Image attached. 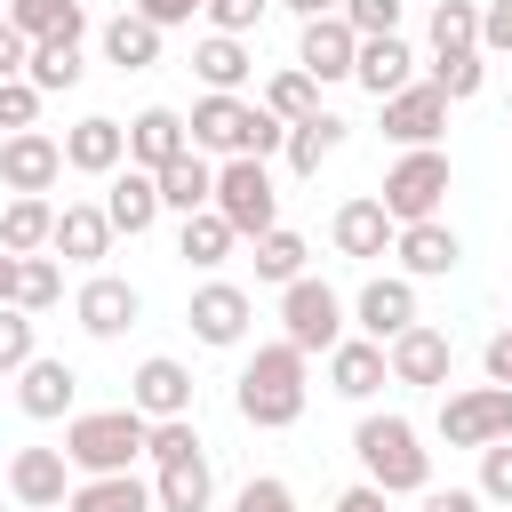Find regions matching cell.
Segmentation results:
<instances>
[{"mask_svg": "<svg viewBox=\"0 0 512 512\" xmlns=\"http://www.w3.org/2000/svg\"><path fill=\"white\" fill-rule=\"evenodd\" d=\"M192 72H200V88H208V96H240V80L256 72V56H248V40L208 32V40L192 48Z\"/></svg>", "mask_w": 512, "mask_h": 512, "instance_id": "obj_29", "label": "cell"}, {"mask_svg": "<svg viewBox=\"0 0 512 512\" xmlns=\"http://www.w3.org/2000/svg\"><path fill=\"white\" fill-rule=\"evenodd\" d=\"M344 128H352V120H336V112H312V120H296V128H288V152H280V160H288L296 176H320V160L344 144Z\"/></svg>", "mask_w": 512, "mask_h": 512, "instance_id": "obj_35", "label": "cell"}, {"mask_svg": "<svg viewBox=\"0 0 512 512\" xmlns=\"http://www.w3.org/2000/svg\"><path fill=\"white\" fill-rule=\"evenodd\" d=\"M40 128V88L32 80H0V136H24Z\"/></svg>", "mask_w": 512, "mask_h": 512, "instance_id": "obj_45", "label": "cell"}, {"mask_svg": "<svg viewBox=\"0 0 512 512\" xmlns=\"http://www.w3.org/2000/svg\"><path fill=\"white\" fill-rule=\"evenodd\" d=\"M384 360H392V384L440 392V384H448V368H456V336H448V328H432V320H416L408 336H392V344H384Z\"/></svg>", "mask_w": 512, "mask_h": 512, "instance_id": "obj_13", "label": "cell"}, {"mask_svg": "<svg viewBox=\"0 0 512 512\" xmlns=\"http://www.w3.org/2000/svg\"><path fill=\"white\" fill-rule=\"evenodd\" d=\"M424 512H488L480 488H424Z\"/></svg>", "mask_w": 512, "mask_h": 512, "instance_id": "obj_52", "label": "cell"}, {"mask_svg": "<svg viewBox=\"0 0 512 512\" xmlns=\"http://www.w3.org/2000/svg\"><path fill=\"white\" fill-rule=\"evenodd\" d=\"M0 248H8V256H48V248H56V200L16 192V200L0 208Z\"/></svg>", "mask_w": 512, "mask_h": 512, "instance_id": "obj_27", "label": "cell"}, {"mask_svg": "<svg viewBox=\"0 0 512 512\" xmlns=\"http://www.w3.org/2000/svg\"><path fill=\"white\" fill-rule=\"evenodd\" d=\"M424 80H432L448 104H464V96H480V88H488V56H480V48H464V56H432V72H424Z\"/></svg>", "mask_w": 512, "mask_h": 512, "instance_id": "obj_40", "label": "cell"}, {"mask_svg": "<svg viewBox=\"0 0 512 512\" xmlns=\"http://www.w3.org/2000/svg\"><path fill=\"white\" fill-rule=\"evenodd\" d=\"M304 400H312V360H304L288 336H280V344H256V352L240 360V376H232V408H240V424H256V432L296 424Z\"/></svg>", "mask_w": 512, "mask_h": 512, "instance_id": "obj_1", "label": "cell"}, {"mask_svg": "<svg viewBox=\"0 0 512 512\" xmlns=\"http://www.w3.org/2000/svg\"><path fill=\"white\" fill-rule=\"evenodd\" d=\"M24 360H40V344H32V312L0 304V376H16Z\"/></svg>", "mask_w": 512, "mask_h": 512, "instance_id": "obj_43", "label": "cell"}, {"mask_svg": "<svg viewBox=\"0 0 512 512\" xmlns=\"http://www.w3.org/2000/svg\"><path fill=\"white\" fill-rule=\"evenodd\" d=\"M440 128H448V96H440L432 80H416V88L384 96V136H392L400 152H432V144H440Z\"/></svg>", "mask_w": 512, "mask_h": 512, "instance_id": "obj_16", "label": "cell"}, {"mask_svg": "<svg viewBox=\"0 0 512 512\" xmlns=\"http://www.w3.org/2000/svg\"><path fill=\"white\" fill-rule=\"evenodd\" d=\"M232 248H240V232H232V224H224L216 208L184 216V232H176V256H184V264H200V272H216V264H224Z\"/></svg>", "mask_w": 512, "mask_h": 512, "instance_id": "obj_36", "label": "cell"}, {"mask_svg": "<svg viewBox=\"0 0 512 512\" xmlns=\"http://www.w3.org/2000/svg\"><path fill=\"white\" fill-rule=\"evenodd\" d=\"M504 120H512V112H504Z\"/></svg>", "mask_w": 512, "mask_h": 512, "instance_id": "obj_57", "label": "cell"}, {"mask_svg": "<svg viewBox=\"0 0 512 512\" xmlns=\"http://www.w3.org/2000/svg\"><path fill=\"white\" fill-rule=\"evenodd\" d=\"M24 40H88V8L80 0H8L0 8Z\"/></svg>", "mask_w": 512, "mask_h": 512, "instance_id": "obj_31", "label": "cell"}, {"mask_svg": "<svg viewBox=\"0 0 512 512\" xmlns=\"http://www.w3.org/2000/svg\"><path fill=\"white\" fill-rule=\"evenodd\" d=\"M72 488H80V472H72L64 448H16V456H8V496H16L24 512H64Z\"/></svg>", "mask_w": 512, "mask_h": 512, "instance_id": "obj_12", "label": "cell"}, {"mask_svg": "<svg viewBox=\"0 0 512 512\" xmlns=\"http://www.w3.org/2000/svg\"><path fill=\"white\" fill-rule=\"evenodd\" d=\"M184 320H192V336H200V344L232 352V344H248V328H256V296H248L240 280H200V288H192V304H184Z\"/></svg>", "mask_w": 512, "mask_h": 512, "instance_id": "obj_9", "label": "cell"}, {"mask_svg": "<svg viewBox=\"0 0 512 512\" xmlns=\"http://www.w3.org/2000/svg\"><path fill=\"white\" fill-rule=\"evenodd\" d=\"M480 56H512V0L480 8Z\"/></svg>", "mask_w": 512, "mask_h": 512, "instance_id": "obj_49", "label": "cell"}, {"mask_svg": "<svg viewBox=\"0 0 512 512\" xmlns=\"http://www.w3.org/2000/svg\"><path fill=\"white\" fill-rule=\"evenodd\" d=\"M264 8H272V0H208V32H232V40H248V32L264 24Z\"/></svg>", "mask_w": 512, "mask_h": 512, "instance_id": "obj_47", "label": "cell"}, {"mask_svg": "<svg viewBox=\"0 0 512 512\" xmlns=\"http://www.w3.org/2000/svg\"><path fill=\"white\" fill-rule=\"evenodd\" d=\"M328 240H336V256H360V264H368V256H384V248L400 240V224L384 216L376 192H360V200H344V208L328 216Z\"/></svg>", "mask_w": 512, "mask_h": 512, "instance_id": "obj_22", "label": "cell"}, {"mask_svg": "<svg viewBox=\"0 0 512 512\" xmlns=\"http://www.w3.org/2000/svg\"><path fill=\"white\" fill-rule=\"evenodd\" d=\"M392 256H400V272H408V280H448V272L464 264V240H456V232L432 216V224H400Z\"/></svg>", "mask_w": 512, "mask_h": 512, "instance_id": "obj_24", "label": "cell"}, {"mask_svg": "<svg viewBox=\"0 0 512 512\" xmlns=\"http://www.w3.org/2000/svg\"><path fill=\"white\" fill-rule=\"evenodd\" d=\"M216 216H224L240 240H264V232L280 224L272 168H264V160H216Z\"/></svg>", "mask_w": 512, "mask_h": 512, "instance_id": "obj_7", "label": "cell"}, {"mask_svg": "<svg viewBox=\"0 0 512 512\" xmlns=\"http://www.w3.org/2000/svg\"><path fill=\"white\" fill-rule=\"evenodd\" d=\"M192 152V128H184V112L176 104H144L136 120H128V168H176Z\"/></svg>", "mask_w": 512, "mask_h": 512, "instance_id": "obj_18", "label": "cell"}, {"mask_svg": "<svg viewBox=\"0 0 512 512\" xmlns=\"http://www.w3.org/2000/svg\"><path fill=\"white\" fill-rule=\"evenodd\" d=\"M72 400H80V376H72L64 360H48V352H40V360H24V368H16V408H24L32 424H56V416H80Z\"/></svg>", "mask_w": 512, "mask_h": 512, "instance_id": "obj_20", "label": "cell"}, {"mask_svg": "<svg viewBox=\"0 0 512 512\" xmlns=\"http://www.w3.org/2000/svg\"><path fill=\"white\" fill-rule=\"evenodd\" d=\"M352 456H360V480L384 488V496H424L432 488V448L400 408H368L352 424Z\"/></svg>", "mask_w": 512, "mask_h": 512, "instance_id": "obj_2", "label": "cell"}, {"mask_svg": "<svg viewBox=\"0 0 512 512\" xmlns=\"http://www.w3.org/2000/svg\"><path fill=\"white\" fill-rule=\"evenodd\" d=\"M184 128H192V152H208V160H272V152H288V120H272L248 96H200L184 112Z\"/></svg>", "mask_w": 512, "mask_h": 512, "instance_id": "obj_3", "label": "cell"}, {"mask_svg": "<svg viewBox=\"0 0 512 512\" xmlns=\"http://www.w3.org/2000/svg\"><path fill=\"white\" fill-rule=\"evenodd\" d=\"M0 8H8V0H0Z\"/></svg>", "mask_w": 512, "mask_h": 512, "instance_id": "obj_58", "label": "cell"}, {"mask_svg": "<svg viewBox=\"0 0 512 512\" xmlns=\"http://www.w3.org/2000/svg\"><path fill=\"white\" fill-rule=\"evenodd\" d=\"M264 112L296 128V120H312V112H328V104H320V80L288 64V72H272V80H264Z\"/></svg>", "mask_w": 512, "mask_h": 512, "instance_id": "obj_38", "label": "cell"}, {"mask_svg": "<svg viewBox=\"0 0 512 512\" xmlns=\"http://www.w3.org/2000/svg\"><path fill=\"white\" fill-rule=\"evenodd\" d=\"M480 368H488V384H512V328H496V336H488Z\"/></svg>", "mask_w": 512, "mask_h": 512, "instance_id": "obj_53", "label": "cell"}, {"mask_svg": "<svg viewBox=\"0 0 512 512\" xmlns=\"http://www.w3.org/2000/svg\"><path fill=\"white\" fill-rule=\"evenodd\" d=\"M72 320H80L96 344H120V336L144 320V296H136L120 272H88V280H80V296H72Z\"/></svg>", "mask_w": 512, "mask_h": 512, "instance_id": "obj_11", "label": "cell"}, {"mask_svg": "<svg viewBox=\"0 0 512 512\" xmlns=\"http://www.w3.org/2000/svg\"><path fill=\"white\" fill-rule=\"evenodd\" d=\"M64 512H160V504H152V480L112 472V480H80V488L64 496Z\"/></svg>", "mask_w": 512, "mask_h": 512, "instance_id": "obj_33", "label": "cell"}, {"mask_svg": "<svg viewBox=\"0 0 512 512\" xmlns=\"http://www.w3.org/2000/svg\"><path fill=\"white\" fill-rule=\"evenodd\" d=\"M480 496H488V504H512V440L480 448Z\"/></svg>", "mask_w": 512, "mask_h": 512, "instance_id": "obj_48", "label": "cell"}, {"mask_svg": "<svg viewBox=\"0 0 512 512\" xmlns=\"http://www.w3.org/2000/svg\"><path fill=\"white\" fill-rule=\"evenodd\" d=\"M424 312H416V280L408 272H376L360 296H352V336H368V344H392V336H408Z\"/></svg>", "mask_w": 512, "mask_h": 512, "instance_id": "obj_10", "label": "cell"}, {"mask_svg": "<svg viewBox=\"0 0 512 512\" xmlns=\"http://www.w3.org/2000/svg\"><path fill=\"white\" fill-rule=\"evenodd\" d=\"M248 256H256V280H272V288H288V280H304V232H288V224H272L264 240H248Z\"/></svg>", "mask_w": 512, "mask_h": 512, "instance_id": "obj_37", "label": "cell"}, {"mask_svg": "<svg viewBox=\"0 0 512 512\" xmlns=\"http://www.w3.org/2000/svg\"><path fill=\"white\" fill-rule=\"evenodd\" d=\"M144 448H152V416H136L128 400H120V408H80V416H64V456H72L80 480L136 472Z\"/></svg>", "mask_w": 512, "mask_h": 512, "instance_id": "obj_4", "label": "cell"}, {"mask_svg": "<svg viewBox=\"0 0 512 512\" xmlns=\"http://www.w3.org/2000/svg\"><path fill=\"white\" fill-rule=\"evenodd\" d=\"M16 272H24V256H8V248H0V304H16Z\"/></svg>", "mask_w": 512, "mask_h": 512, "instance_id": "obj_56", "label": "cell"}, {"mask_svg": "<svg viewBox=\"0 0 512 512\" xmlns=\"http://www.w3.org/2000/svg\"><path fill=\"white\" fill-rule=\"evenodd\" d=\"M280 8H288V16H296V24H312V16H336V8H344V0H280Z\"/></svg>", "mask_w": 512, "mask_h": 512, "instance_id": "obj_55", "label": "cell"}, {"mask_svg": "<svg viewBox=\"0 0 512 512\" xmlns=\"http://www.w3.org/2000/svg\"><path fill=\"white\" fill-rule=\"evenodd\" d=\"M392 384V360H384V344H368V336H344L336 352H328V392L336 400H376Z\"/></svg>", "mask_w": 512, "mask_h": 512, "instance_id": "obj_25", "label": "cell"}, {"mask_svg": "<svg viewBox=\"0 0 512 512\" xmlns=\"http://www.w3.org/2000/svg\"><path fill=\"white\" fill-rule=\"evenodd\" d=\"M104 216H112V232H152L168 208H160V176L152 168H120V176H104Z\"/></svg>", "mask_w": 512, "mask_h": 512, "instance_id": "obj_23", "label": "cell"}, {"mask_svg": "<svg viewBox=\"0 0 512 512\" xmlns=\"http://www.w3.org/2000/svg\"><path fill=\"white\" fill-rule=\"evenodd\" d=\"M24 64H32V40L0 16V80H24Z\"/></svg>", "mask_w": 512, "mask_h": 512, "instance_id": "obj_51", "label": "cell"}, {"mask_svg": "<svg viewBox=\"0 0 512 512\" xmlns=\"http://www.w3.org/2000/svg\"><path fill=\"white\" fill-rule=\"evenodd\" d=\"M280 336H288L304 360H312V352L328 360V352L352 336V304H344L328 280H312V272H304V280H288V288H280Z\"/></svg>", "mask_w": 512, "mask_h": 512, "instance_id": "obj_5", "label": "cell"}, {"mask_svg": "<svg viewBox=\"0 0 512 512\" xmlns=\"http://www.w3.org/2000/svg\"><path fill=\"white\" fill-rule=\"evenodd\" d=\"M480 48V8L472 0H432V56H464Z\"/></svg>", "mask_w": 512, "mask_h": 512, "instance_id": "obj_39", "label": "cell"}, {"mask_svg": "<svg viewBox=\"0 0 512 512\" xmlns=\"http://www.w3.org/2000/svg\"><path fill=\"white\" fill-rule=\"evenodd\" d=\"M64 168H80V176H120V168H128V128H120L112 112L72 120V128H64Z\"/></svg>", "mask_w": 512, "mask_h": 512, "instance_id": "obj_19", "label": "cell"}, {"mask_svg": "<svg viewBox=\"0 0 512 512\" xmlns=\"http://www.w3.org/2000/svg\"><path fill=\"white\" fill-rule=\"evenodd\" d=\"M352 64H360V32L344 24V8H336V16H312V24L296 32V72H312L320 88H328V80H352Z\"/></svg>", "mask_w": 512, "mask_h": 512, "instance_id": "obj_15", "label": "cell"}, {"mask_svg": "<svg viewBox=\"0 0 512 512\" xmlns=\"http://www.w3.org/2000/svg\"><path fill=\"white\" fill-rule=\"evenodd\" d=\"M448 176H456V168H448L440 144H432V152H400V160L384 168V192H376V200H384L392 224H432L440 200H448Z\"/></svg>", "mask_w": 512, "mask_h": 512, "instance_id": "obj_6", "label": "cell"}, {"mask_svg": "<svg viewBox=\"0 0 512 512\" xmlns=\"http://www.w3.org/2000/svg\"><path fill=\"white\" fill-rule=\"evenodd\" d=\"M160 208H168V216L216 208V160H208V152H184L176 168H160Z\"/></svg>", "mask_w": 512, "mask_h": 512, "instance_id": "obj_30", "label": "cell"}, {"mask_svg": "<svg viewBox=\"0 0 512 512\" xmlns=\"http://www.w3.org/2000/svg\"><path fill=\"white\" fill-rule=\"evenodd\" d=\"M128 408H136V416H152V424L192 416V368H184V360H168V352L136 360V376H128Z\"/></svg>", "mask_w": 512, "mask_h": 512, "instance_id": "obj_17", "label": "cell"}, {"mask_svg": "<svg viewBox=\"0 0 512 512\" xmlns=\"http://www.w3.org/2000/svg\"><path fill=\"white\" fill-rule=\"evenodd\" d=\"M104 64H120V72H152V64H160V24H144L136 8H120V16L104 24Z\"/></svg>", "mask_w": 512, "mask_h": 512, "instance_id": "obj_32", "label": "cell"}, {"mask_svg": "<svg viewBox=\"0 0 512 512\" xmlns=\"http://www.w3.org/2000/svg\"><path fill=\"white\" fill-rule=\"evenodd\" d=\"M144 24H160V32H176V24H192V16H208V0H128Z\"/></svg>", "mask_w": 512, "mask_h": 512, "instance_id": "obj_50", "label": "cell"}, {"mask_svg": "<svg viewBox=\"0 0 512 512\" xmlns=\"http://www.w3.org/2000/svg\"><path fill=\"white\" fill-rule=\"evenodd\" d=\"M80 72H88L80 40H32V64H24V80H32L40 96H64V88H80Z\"/></svg>", "mask_w": 512, "mask_h": 512, "instance_id": "obj_34", "label": "cell"}, {"mask_svg": "<svg viewBox=\"0 0 512 512\" xmlns=\"http://www.w3.org/2000/svg\"><path fill=\"white\" fill-rule=\"evenodd\" d=\"M432 432L448 448H496V440H512V384H464V392H448Z\"/></svg>", "mask_w": 512, "mask_h": 512, "instance_id": "obj_8", "label": "cell"}, {"mask_svg": "<svg viewBox=\"0 0 512 512\" xmlns=\"http://www.w3.org/2000/svg\"><path fill=\"white\" fill-rule=\"evenodd\" d=\"M56 176H64V144L48 136V128H24V136H0V184H8V200L16 192H56Z\"/></svg>", "mask_w": 512, "mask_h": 512, "instance_id": "obj_14", "label": "cell"}, {"mask_svg": "<svg viewBox=\"0 0 512 512\" xmlns=\"http://www.w3.org/2000/svg\"><path fill=\"white\" fill-rule=\"evenodd\" d=\"M336 512H392V496H384V488H368V480H352V488L336 496Z\"/></svg>", "mask_w": 512, "mask_h": 512, "instance_id": "obj_54", "label": "cell"}, {"mask_svg": "<svg viewBox=\"0 0 512 512\" xmlns=\"http://www.w3.org/2000/svg\"><path fill=\"white\" fill-rule=\"evenodd\" d=\"M48 256H56V264H104V256H112V216H104V200H64Z\"/></svg>", "mask_w": 512, "mask_h": 512, "instance_id": "obj_21", "label": "cell"}, {"mask_svg": "<svg viewBox=\"0 0 512 512\" xmlns=\"http://www.w3.org/2000/svg\"><path fill=\"white\" fill-rule=\"evenodd\" d=\"M48 304H64V264H56V256H24V272H16V312H48Z\"/></svg>", "mask_w": 512, "mask_h": 512, "instance_id": "obj_41", "label": "cell"}, {"mask_svg": "<svg viewBox=\"0 0 512 512\" xmlns=\"http://www.w3.org/2000/svg\"><path fill=\"white\" fill-rule=\"evenodd\" d=\"M152 464H184V456H208L200 448V424L192 416H168V424H152V448H144Z\"/></svg>", "mask_w": 512, "mask_h": 512, "instance_id": "obj_42", "label": "cell"}, {"mask_svg": "<svg viewBox=\"0 0 512 512\" xmlns=\"http://www.w3.org/2000/svg\"><path fill=\"white\" fill-rule=\"evenodd\" d=\"M232 512H296V488L280 472H256V480L232 488Z\"/></svg>", "mask_w": 512, "mask_h": 512, "instance_id": "obj_44", "label": "cell"}, {"mask_svg": "<svg viewBox=\"0 0 512 512\" xmlns=\"http://www.w3.org/2000/svg\"><path fill=\"white\" fill-rule=\"evenodd\" d=\"M352 80L384 104V96H400V88H416V48L392 32V40H360V64H352Z\"/></svg>", "mask_w": 512, "mask_h": 512, "instance_id": "obj_26", "label": "cell"}, {"mask_svg": "<svg viewBox=\"0 0 512 512\" xmlns=\"http://www.w3.org/2000/svg\"><path fill=\"white\" fill-rule=\"evenodd\" d=\"M344 24L360 40H392L400 32V0H344Z\"/></svg>", "mask_w": 512, "mask_h": 512, "instance_id": "obj_46", "label": "cell"}, {"mask_svg": "<svg viewBox=\"0 0 512 512\" xmlns=\"http://www.w3.org/2000/svg\"><path fill=\"white\" fill-rule=\"evenodd\" d=\"M152 504H160V512H208V504H216V472H208V456L152 464Z\"/></svg>", "mask_w": 512, "mask_h": 512, "instance_id": "obj_28", "label": "cell"}]
</instances>
